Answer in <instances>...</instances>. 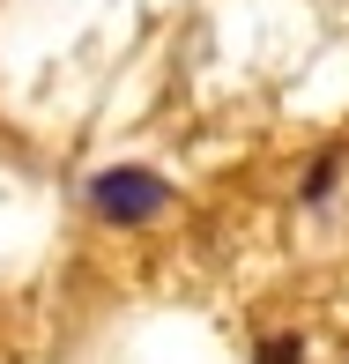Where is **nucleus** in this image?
<instances>
[{"instance_id": "f257e3e1", "label": "nucleus", "mask_w": 349, "mask_h": 364, "mask_svg": "<svg viewBox=\"0 0 349 364\" xmlns=\"http://www.w3.org/2000/svg\"><path fill=\"white\" fill-rule=\"evenodd\" d=\"M82 201H90V216L112 223V230H149V223H163L178 208V186L163 171H149V164H104Z\"/></svg>"}, {"instance_id": "f03ea898", "label": "nucleus", "mask_w": 349, "mask_h": 364, "mask_svg": "<svg viewBox=\"0 0 349 364\" xmlns=\"http://www.w3.org/2000/svg\"><path fill=\"white\" fill-rule=\"evenodd\" d=\"M260 364H305V335H268L260 342Z\"/></svg>"}]
</instances>
